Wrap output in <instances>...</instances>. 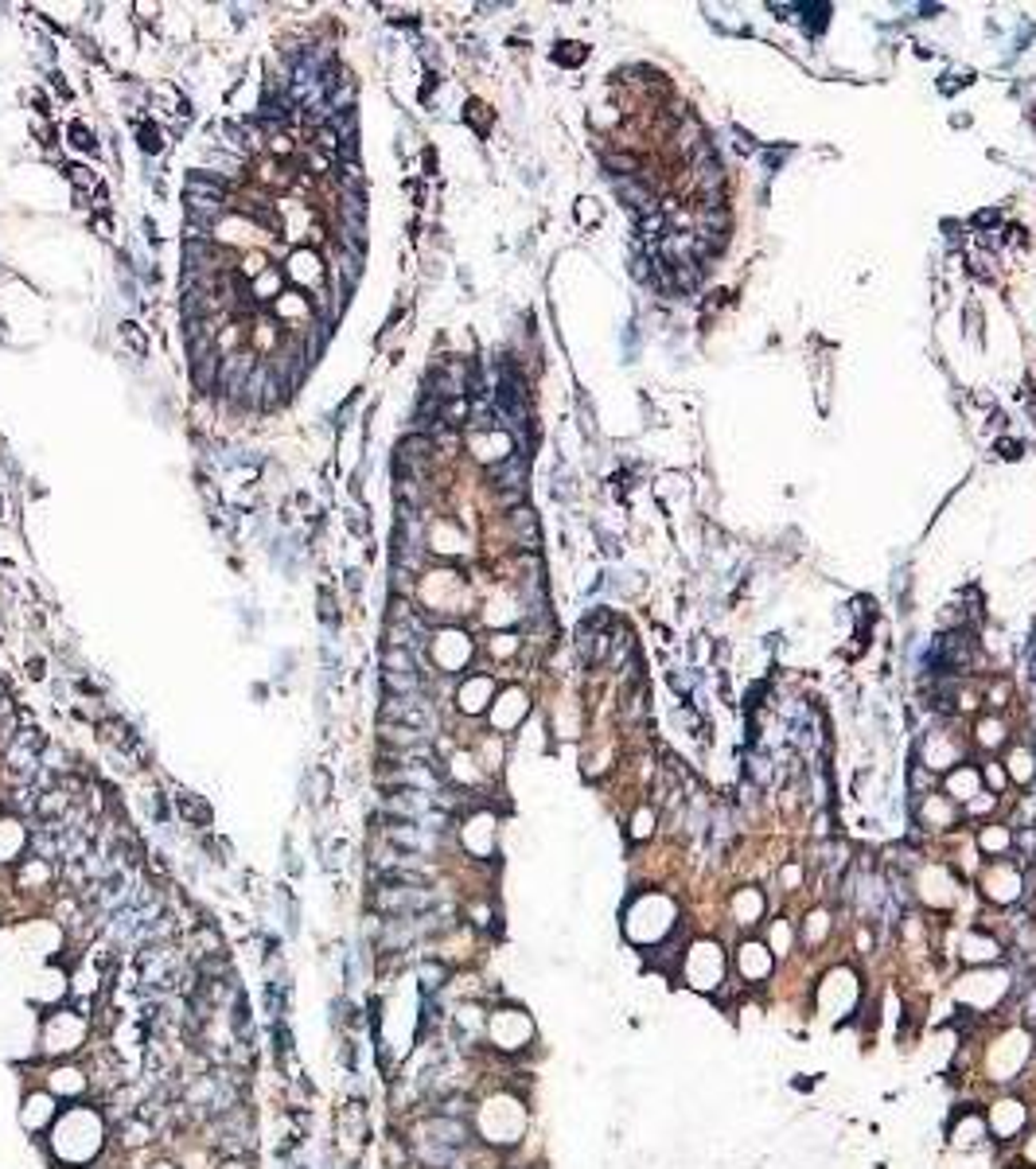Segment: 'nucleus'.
<instances>
[{"instance_id":"obj_1","label":"nucleus","mask_w":1036,"mask_h":1169,"mask_svg":"<svg viewBox=\"0 0 1036 1169\" xmlns=\"http://www.w3.org/2000/svg\"><path fill=\"white\" fill-rule=\"evenodd\" d=\"M90 1142L102 1146V1119L90 1111V1107H78V1111H67L59 1119L55 1127V1154L67 1158V1162H86L94 1158L98 1150Z\"/></svg>"},{"instance_id":"obj_2","label":"nucleus","mask_w":1036,"mask_h":1169,"mask_svg":"<svg viewBox=\"0 0 1036 1169\" xmlns=\"http://www.w3.org/2000/svg\"><path fill=\"white\" fill-rule=\"evenodd\" d=\"M382 721H386V725H402V730H413V733H425L429 725H433L425 702L417 698V694H409V698H390V702L382 705Z\"/></svg>"},{"instance_id":"obj_3","label":"nucleus","mask_w":1036,"mask_h":1169,"mask_svg":"<svg viewBox=\"0 0 1036 1169\" xmlns=\"http://www.w3.org/2000/svg\"><path fill=\"white\" fill-rule=\"evenodd\" d=\"M488 476L499 488L503 503H518L522 499V492H526V460L522 456H506L503 465H491Z\"/></svg>"},{"instance_id":"obj_4","label":"nucleus","mask_w":1036,"mask_h":1169,"mask_svg":"<svg viewBox=\"0 0 1036 1169\" xmlns=\"http://www.w3.org/2000/svg\"><path fill=\"white\" fill-rule=\"evenodd\" d=\"M250 374H254V359L246 355V351H238V355H227V363L218 367V386L238 394L242 386L250 383Z\"/></svg>"},{"instance_id":"obj_5","label":"nucleus","mask_w":1036,"mask_h":1169,"mask_svg":"<svg viewBox=\"0 0 1036 1169\" xmlns=\"http://www.w3.org/2000/svg\"><path fill=\"white\" fill-rule=\"evenodd\" d=\"M187 200H214V203H223V195H227V184L223 180H211V175H187Z\"/></svg>"},{"instance_id":"obj_6","label":"nucleus","mask_w":1036,"mask_h":1169,"mask_svg":"<svg viewBox=\"0 0 1036 1169\" xmlns=\"http://www.w3.org/2000/svg\"><path fill=\"white\" fill-rule=\"evenodd\" d=\"M175 807H180V814H184L187 823H195V827H207V823H211V807H207L200 796H191V791H180Z\"/></svg>"},{"instance_id":"obj_7","label":"nucleus","mask_w":1036,"mask_h":1169,"mask_svg":"<svg viewBox=\"0 0 1036 1169\" xmlns=\"http://www.w3.org/2000/svg\"><path fill=\"white\" fill-rule=\"evenodd\" d=\"M51 1103H55V1099H51V1095H43V1092H35V1095H32V1099L24 1103V1107H32V1115H24V1127H28V1131L43 1127V1119H48V1115L55 1111Z\"/></svg>"},{"instance_id":"obj_8","label":"nucleus","mask_w":1036,"mask_h":1169,"mask_svg":"<svg viewBox=\"0 0 1036 1169\" xmlns=\"http://www.w3.org/2000/svg\"><path fill=\"white\" fill-rule=\"evenodd\" d=\"M511 526L518 531V538H522V542H531V546L538 542V531H534V515L526 511V507H518V511L511 515Z\"/></svg>"},{"instance_id":"obj_9","label":"nucleus","mask_w":1036,"mask_h":1169,"mask_svg":"<svg viewBox=\"0 0 1036 1169\" xmlns=\"http://www.w3.org/2000/svg\"><path fill=\"white\" fill-rule=\"evenodd\" d=\"M121 340L129 343V351H133L137 359H141L145 351H148V343H145V332H141V324H133V320H125V324H121Z\"/></svg>"},{"instance_id":"obj_10","label":"nucleus","mask_w":1036,"mask_h":1169,"mask_svg":"<svg viewBox=\"0 0 1036 1169\" xmlns=\"http://www.w3.org/2000/svg\"><path fill=\"white\" fill-rule=\"evenodd\" d=\"M674 281H678V289H698V285H701L698 261H682V266H674Z\"/></svg>"},{"instance_id":"obj_11","label":"nucleus","mask_w":1036,"mask_h":1169,"mask_svg":"<svg viewBox=\"0 0 1036 1169\" xmlns=\"http://www.w3.org/2000/svg\"><path fill=\"white\" fill-rule=\"evenodd\" d=\"M744 970H748V975H764V970H767L764 947H744Z\"/></svg>"},{"instance_id":"obj_12","label":"nucleus","mask_w":1036,"mask_h":1169,"mask_svg":"<svg viewBox=\"0 0 1036 1169\" xmlns=\"http://www.w3.org/2000/svg\"><path fill=\"white\" fill-rule=\"evenodd\" d=\"M1017 1122H1021L1017 1103H1001V1111H998V1131H1013Z\"/></svg>"},{"instance_id":"obj_13","label":"nucleus","mask_w":1036,"mask_h":1169,"mask_svg":"<svg viewBox=\"0 0 1036 1169\" xmlns=\"http://www.w3.org/2000/svg\"><path fill=\"white\" fill-rule=\"evenodd\" d=\"M160 145H164V141H160V129H148V125H145V129H141V148H145V152H160Z\"/></svg>"},{"instance_id":"obj_14","label":"nucleus","mask_w":1036,"mask_h":1169,"mask_svg":"<svg viewBox=\"0 0 1036 1169\" xmlns=\"http://www.w3.org/2000/svg\"><path fill=\"white\" fill-rule=\"evenodd\" d=\"M639 230H643V238H655L658 230H667V218H663V211H658V215H651V218H643V227H639Z\"/></svg>"},{"instance_id":"obj_15","label":"nucleus","mask_w":1036,"mask_h":1169,"mask_svg":"<svg viewBox=\"0 0 1036 1169\" xmlns=\"http://www.w3.org/2000/svg\"><path fill=\"white\" fill-rule=\"evenodd\" d=\"M71 137H75V145H78V148H94V133H86V125H75V129H71Z\"/></svg>"},{"instance_id":"obj_16","label":"nucleus","mask_w":1036,"mask_h":1169,"mask_svg":"<svg viewBox=\"0 0 1036 1169\" xmlns=\"http://www.w3.org/2000/svg\"><path fill=\"white\" fill-rule=\"evenodd\" d=\"M320 145H324V148H339V133H336L332 125H324V129H320Z\"/></svg>"},{"instance_id":"obj_17","label":"nucleus","mask_w":1036,"mask_h":1169,"mask_svg":"<svg viewBox=\"0 0 1036 1169\" xmlns=\"http://www.w3.org/2000/svg\"><path fill=\"white\" fill-rule=\"evenodd\" d=\"M608 164H612V168H624V172H635V160H628V157H608Z\"/></svg>"}]
</instances>
